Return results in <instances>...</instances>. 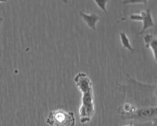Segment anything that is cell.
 Returning a JSON list of instances; mask_svg holds the SVG:
<instances>
[{
    "label": "cell",
    "mask_w": 157,
    "mask_h": 126,
    "mask_svg": "<svg viewBox=\"0 0 157 126\" xmlns=\"http://www.w3.org/2000/svg\"><path fill=\"white\" fill-rule=\"evenodd\" d=\"M1 21H2V20L1 19V20H0V24H1Z\"/></svg>",
    "instance_id": "13"
},
{
    "label": "cell",
    "mask_w": 157,
    "mask_h": 126,
    "mask_svg": "<svg viewBox=\"0 0 157 126\" xmlns=\"http://www.w3.org/2000/svg\"><path fill=\"white\" fill-rule=\"evenodd\" d=\"M74 81L82 93V101L79 108L80 120L83 124L90 121L94 114V103L93 83L86 74H77Z\"/></svg>",
    "instance_id": "1"
},
{
    "label": "cell",
    "mask_w": 157,
    "mask_h": 126,
    "mask_svg": "<svg viewBox=\"0 0 157 126\" xmlns=\"http://www.w3.org/2000/svg\"><path fill=\"white\" fill-rule=\"evenodd\" d=\"M129 19L134 22H142V16L139 14H132L129 15Z\"/></svg>",
    "instance_id": "9"
},
{
    "label": "cell",
    "mask_w": 157,
    "mask_h": 126,
    "mask_svg": "<svg viewBox=\"0 0 157 126\" xmlns=\"http://www.w3.org/2000/svg\"><path fill=\"white\" fill-rule=\"evenodd\" d=\"M124 4H147V1H139V0H131V1H124L123 2Z\"/></svg>",
    "instance_id": "10"
},
{
    "label": "cell",
    "mask_w": 157,
    "mask_h": 126,
    "mask_svg": "<svg viewBox=\"0 0 157 126\" xmlns=\"http://www.w3.org/2000/svg\"><path fill=\"white\" fill-rule=\"evenodd\" d=\"M94 1L101 10H102L103 12H104L106 15L108 14L107 9H106V4L109 1H107V0H94Z\"/></svg>",
    "instance_id": "8"
},
{
    "label": "cell",
    "mask_w": 157,
    "mask_h": 126,
    "mask_svg": "<svg viewBox=\"0 0 157 126\" xmlns=\"http://www.w3.org/2000/svg\"><path fill=\"white\" fill-rule=\"evenodd\" d=\"M144 42L145 47H150L153 53L155 60L156 61V45L157 39L155 36L151 34H147L144 36Z\"/></svg>",
    "instance_id": "6"
},
{
    "label": "cell",
    "mask_w": 157,
    "mask_h": 126,
    "mask_svg": "<svg viewBox=\"0 0 157 126\" xmlns=\"http://www.w3.org/2000/svg\"><path fill=\"white\" fill-rule=\"evenodd\" d=\"M79 14L82 18L83 22L91 30L95 31L96 30V23L99 20V16L95 14H86L82 11L79 12Z\"/></svg>",
    "instance_id": "5"
},
{
    "label": "cell",
    "mask_w": 157,
    "mask_h": 126,
    "mask_svg": "<svg viewBox=\"0 0 157 126\" xmlns=\"http://www.w3.org/2000/svg\"><path fill=\"white\" fill-rule=\"evenodd\" d=\"M156 106L148 108H134L132 111L128 114L121 116L123 119H131L140 122L150 121L153 124L156 120Z\"/></svg>",
    "instance_id": "3"
},
{
    "label": "cell",
    "mask_w": 157,
    "mask_h": 126,
    "mask_svg": "<svg viewBox=\"0 0 157 126\" xmlns=\"http://www.w3.org/2000/svg\"><path fill=\"white\" fill-rule=\"evenodd\" d=\"M140 14L142 16V22L143 27L140 31V34H143L147 30L151 27H155L152 16L151 15L150 10L149 9H146L145 10H142Z\"/></svg>",
    "instance_id": "4"
},
{
    "label": "cell",
    "mask_w": 157,
    "mask_h": 126,
    "mask_svg": "<svg viewBox=\"0 0 157 126\" xmlns=\"http://www.w3.org/2000/svg\"><path fill=\"white\" fill-rule=\"evenodd\" d=\"M46 122L52 126H74L75 119L74 112L59 109L50 111Z\"/></svg>",
    "instance_id": "2"
},
{
    "label": "cell",
    "mask_w": 157,
    "mask_h": 126,
    "mask_svg": "<svg viewBox=\"0 0 157 126\" xmlns=\"http://www.w3.org/2000/svg\"><path fill=\"white\" fill-rule=\"evenodd\" d=\"M125 126H133V125H132V122H131L129 125H125Z\"/></svg>",
    "instance_id": "11"
},
{
    "label": "cell",
    "mask_w": 157,
    "mask_h": 126,
    "mask_svg": "<svg viewBox=\"0 0 157 126\" xmlns=\"http://www.w3.org/2000/svg\"><path fill=\"white\" fill-rule=\"evenodd\" d=\"M6 2V1H5V0H0V2Z\"/></svg>",
    "instance_id": "12"
},
{
    "label": "cell",
    "mask_w": 157,
    "mask_h": 126,
    "mask_svg": "<svg viewBox=\"0 0 157 126\" xmlns=\"http://www.w3.org/2000/svg\"><path fill=\"white\" fill-rule=\"evenodd\" d=\"M119 34H120V41H121V43L122 44V46L124 48H125V49H128V50H129L131 52H132V53L134 52V49H133V47L131 45L129 39L128 37V36H126V34H125V33H124V32H120Z\"/></svg>",
    "instance_id": "7"
}]
</instances>
